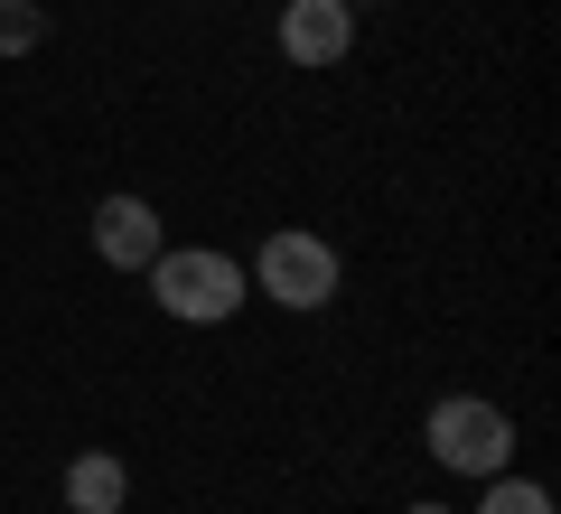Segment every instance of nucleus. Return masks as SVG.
I'll return each instance as SVG.
<instances>
[{"label":"nucleus","instance_id":"nucleus-10","mask_svg":"<svg viewBox=\"0 0 561 514\" xmlns=\"http://www.w3.org/2000/svg\"><path fill=\"white\" fill-rule=\"evenodd\" d=\"M346 10H365V0H346Z\"/></svg>","mask_w":561,"mask_h":514},{"label":"nucleus","instance_id":"nucleus-9","mask_svg":"<svg viewBox=\"0 0 561 514\" xmlns=\"http://www.w3.org/2000/svg\"><path fill=\"white\" fill-rule=\"evenodd\" d=\"M402 514H449V505H402Z\"/></svg>","mask_w":561,"mask_h":514},{"label":"nucleus","instance_id":"nucleus-3","mask_svg":"<svg viewBox=\"0 0 561 514\" xmlns=\"http://www.w3.org/2000/svg\"><path fill=\"white\" fill-rule=\"evenodd\" d=\"M243 281H262V299H280V309H328V299H337V243L280 225V235L253 253Z\"/></svg>","mask_w":561,"mask_h":514},{"label":"nucleus","instance_id":"nucleus-6","mask_svg":"<svg viewBox=\"0 0 561 514\" xmlns=\"http://www.w3.org/2000/svg\"><path fill=\"white\" fill-rule=\"evenodd\" d=\"M122 495H131V468L113 449H84L66 468V514H122Z\"/></svg>","mask_w":561,"mask_h":514},{"label":"nucleus","instance_id":"nucleus-4","mask_svg":"<svg viewBox=\"0 0 561 514\" xmlns=\"http://www.w3.org/2000/svg\"><path fill=\"white\" fill-rule=\"evenodd\" d=\"M356 47V10L346 0H280V57L290 66H337Z\"/></svg>","mask_w":561,"mask_h":514},{"label":"nucleus","instance_id":"nucleus-2","mask_svg":"<svg viewBox=\"0 0 561 514\" xmlns=\"http://www.w3.org/2000/svg\"><path fill=\"white\" fill-rule=\"evenodd\" d=\"M431 458L459 468V477H505V458H515V421H505V402H478V393L431 402Z\"/></svg>","mask_w":561,"mask_h":514},{"label":"nucleus","instance_id":"nucleus-1","mask_svg":"<svg viewBox=\"0 0 561 514\" xmlns=\"http://www.w3.org/2000/svg\"><path fill=\"white\" fill-rule=\"evenodd\" d=\"M243 262L234 253H160L150 262V299H160L169 318H187V328H225V318L243 309Z\"/></svg>","mask_w":561,"mask_h":514},{"label":"nucleus","instance_id":"nucleus-7","mask_svg":"<svg viewBox=\"0 0 561 514\" xmlns=\"http://www.w3.org/2000/svg\"><path fill=\"white\" fill-rule=\"evenodd\" d=\"M478 514H552V495H542L534 477H486V505Z\"/></svg>","mask_w":561,"mask_h":514},{"label":"nucleus","instance_id":"nucleus-8","mask_svg":"<svg viewBox=\"0 0 561 514\" xmlns=\"http://www.w3.org/2000/svg\"><path fill=\"white\" fill-rule=\"evenodd\" d=\"M38 0H0V57H28V47H38Z\"/></svg>","mask_w":561,"mask_h":514},{"label":"nucleus","instance_id":"nucleus-5","mask_svg":"<svg viewBox=\"0 0 561 514\" xmlns=\"http://www.w3.org/2000/svg\"><path fill=\"white\" fill-rule=\"evenodd\" d=\"M94 253L113 262V272H150V262L169 253L150 197H103V206H94Z\"/></svg>","mask_w":561,"mask_h":514}]
</instances>
